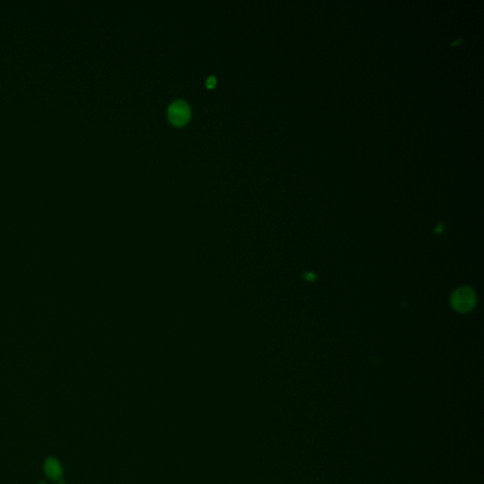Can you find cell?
I'll use <instances>...</instances> for the list:
<instances>
[{"label": "cell", "instance_id": "2", "mask_svg": "<svg viewBox=\"0 0 484 484\" xmlns=\"http://www.w3.org/2000/svg\"><path fill=\"white\" fill-rule=\"evenodd\" d=\"M45 472L47 477L52 480H59L62 478L63 469L56 459L50 458L45 462Z\"/></svg>", "mask_w": 484, "mask_h": 484}, {"label": "cell", "instance_id": "4", "mask_svg": "<svg viewBox=\"0 0 484 484\" xmlns=\"http://www.w3.org/2000/svg\"><path fill=\"white\" fill-rule=\"evenodd\" d=\"M217 79L214 76H210L206 80V85L208 87H214L216 85Z\"/></svg>", "mask_w": 484, "mask_h": 484}, {"label": "cell", "instance_id": "5", "mask_svg": "<svg viewBox=\"0 0 484 484\" xmlns=\"http://www.w3.org/2000/svg\"><path fill=\"white\" fill-rule=\"evenodd\" d=\"M461 43H462V39H461V38H459V39H457V40H455V41L452 42V43L450 44V46H452V47H456V46H459V45L461 44Z\"/></svg>", "mask_w": 484, "mask_h": 484}, {"label": "cell", "instance_id": "6", "mask_svg": "<svg viewBox=\"0 0 484 484\" xmlns=\"http://www.w3.org/2000/svg\"><path fill=\"white\" fill-rule=\"evenodd\" d=\"M61 484H64V483H61Z\"/></svg>", "mask_w": 484, "mask_h": 484}, {"label": "cell", "instance_id": "7", "mask_svg": "<svg viewBox=\"0 0 484 484\" xmlns=\"http://www.w3.org/2000/svg\"><path fill=\"white\" fill-rule=\"evenodd\" d=\"M41 484H44V483H41Z\"/></svg>", "mask_w": 484, "mask_h": 484}, {"label": "cell", "instance_id": "3", "mask_svg": "<svg viewBox=\"0 0 484 484\" xmlns=\"http://www.w3.org/2000/svg\"><path fill=\"white\" fill-rule=\"evenodd\" d=\"M455 307L460 310H467L473 303V296L469 291H461L457 292L455 299Z\"/></svg>", "mask_w": 484, "mask_h": 484}, {"label": "cell", "instance_id": "1", "mask_svg": "<svg viewBox=\"0 0 484 484\" xmlns=\"http://www.w3.org/2000/svg\"><path fill=\"white\" fill-rule=\"evenodd\" d=\"M168 115L171 123L182 126L186 124L190 117V107L187 101L177 99L169 105Z\"/></svg>", "mask_w": 484, "mask_h": 484}]
</instances>
